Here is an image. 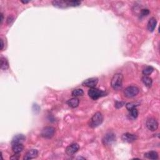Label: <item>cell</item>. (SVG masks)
Instances as JSON below:
<instances>
[{"instance_id":"cell-16","label":"cell","mask_w":160,"mask_h":160,"mask_svg":"<svg viewBox=\"0 0 160 160\" xmlns=\"http://www.w3.org/2000/svg\"><path fill=\"white\" fill-rule=\"evenodd\" d=\"M12 145V150L15 154H19L24 149L23 143H14Z\"/></svg>"},{"instance_id":"cell-29","label":"cell","mask_w":160,"mask_h":160,"mask_svg":"<svg viewBox=\"0 0 160 160\" xmlns=\"http://www.w3.org/2000/svg\"><path fill=\"white\" fill-rule=\"evenodd\" d=\"M13 18H12L11 16H9V18H8V20H7L8 23V24H11V22H13Z\"/></svg>"},{"instance_id":"cell-24","label":"cell","mask_w":160,"mask_h":160,"mask_svg":"<svg viewBox=\"0 0 160 160\" xmlns=\"http://www.w3.org/2000/svg\"><path fill=\"white\" fill-rule=\"evenodd\" d=\"M81 2L80 1H68V5L70 6H72V7H76V6H80L81 5Z\"/></svg>"},{"instance_id":"cell-3","label":"cell","mask_w":160,"mask_h":160,"mask_svg":"<svg viewBox=\"0 0 160 160\" xmlns=\"http://www.w3.org/2000/svg\"><path fill=\"white\" fill-rule=\"evenodd\" d=\"M107 93L106 92L98 89V88H93L88 91V95L91 99L93 100H97L99 98L106 96Z\"/></svg>"},{"instance_id":"cell-8","label":"cell","mask_w":160,"mask_h":160,"mask_svg":"<svg viewBox=\"0 0 160 160\" xmlns=\"http://www.w3.org/2000/svg\"><path fill=\"white\" fill-rule=\"evenodd\" d=\"M80 149V145L78 143H74L71 144L70 145L68 146L66 148V153L68 156H72L75 154Z\"/></svg>"},{"instance_id":"cell-12","label":"cell","mask_w":160,"mask_h":160,"mask_svg":"<svg viewBox=\"0 0 160 160\" xmlns=\"http://www.w3.org/2000/svg\"><path fill=\"white\" fill-rule=\"evenodd\" d=\"M52 4L54 7L58 8H66L69 7L68 1H53Z\"/></svg>"},{"instance_id":"cell-11","label":"cell","mask_w":160,"mask_h":160,"mask_svg":"<svg viewBox=\"0 0 160 160\" xmlns=\"http://www.w3.org/2000/svg\"><path fill=\"white\" fill-rule=\"evenodd\" d=\"M38 155V151L36 149H31L26 152L23 159L28 160L36 158Z\"/></svg>"},{"instance_id":"cell-1","label":"cell","mask_w":160,"mask_h":160,"mask_svg":"<svg viewBox=\"0 0 160 160\" xmlns=\"http://www.w3.org/2000/svg\"><path fill=\"white\" fill-rule=\"evenodd\" d=\"M123 76L122 74H115L111 80V86L114 90H120L123 86Z\"/></svg>"},{"instance_id":"cell-7","label":"cell","mask_w":160,"mask_h":160,"mask_svg":"<svg viewBox=\"0 0 160 160\" xmlns=\"http://www.w3.org/2000/svg\"><path fill=\"white\" fill-rule=\"evenodd\" d=\"M146 126L149 130L155 131L158 128V123L156 119L153 118H148L146 122Z\"/></svg>"},{"instance_id":"cell-17","label":"cell","mask_w":160,"mask_h":160,"mask_svg":"<svg viewBox=\"0 0 160 160\" xmlns=\"http://www.w3.org/2000/svg\"><path fill=\"white\" fill-rule=\"evenodd\" d=\"M145 157L153 160H156L158 159V154L155 151H151L148 153H146L145 154Z\"/></svg>"},{"instance_id":"cell-30","label":"cell","mask_w":160,"mask_h":160,"mask_svg":"<svg viewBox=\"0 0 160 160\" xmlns=\"http://www.w3.org/2000/svg\"><path fill=\"white\" fill-rule=\"evenodd\" d=\"M3 13H1V24H2L3 21Z\"/></svg>"},{"instance_id":"cell-28","label":"cell","mask_w":160,"mask_h":160,"mask_svg":"<svg viewBox=\"0 0 160 160\" xmlns=\"http://www.w3.org/2000/svg\"><path fill=\"white\" fill-rule=\"evenodd\" d=\"M0 42H1V46H0V50H3V48H4V43H3V40L2 39H0Z\"/></svg>"},{"instance_id":"cell-6","label":"cell","mask_w":160,"mask_h":160,"mask_svg":"<svg viewBox=\"0 0 160 160\" xmlns=\"http://www.w3.org/2000/svg\"><path fill=\"white\" fill-rule=\"evenodd\" d=\"M116 140V136L112 132L108 133L102 139L103 144L105 146H110L113 144Z\"/></svg>"},{"instance_id":"cell-9","label":"cell","mask_w":160,"mask_h":160,"mask_svg":"<svg viewBox=\"0 0 160 160\" xmlns=\"http://www.w3.org/2000/svg\"><path fill=\"white\" fill-rule=\"evenodd\" d=\"M98 83V78L96 77L90 78L88 79L84 80L82 83V85L84 86L88 87V88H95Z\"/></svg>"},{"instance_id":"cell-10","label":"cell","mask_w":160,"mask_h":160,"mask_svg":"<svg viewBox=\"0 0 160 160\" xmlns=\"http://www.w3.org/2000/svg\"><path fill=\"white\" fill-rule=\"evenodd\" d=\"M138 137L137 135H135L134 134L130 133H126L122 135L121 139L124 142L129 143H133L135 141H137Z\"/></svg>"},{"instance_id":"cell-20","label":"cell","mask_w":160,"mask_h":160,"mask_svg":"<svg viewBox=\"0 0 160 160\" xmlns=\"http://www.w3.org/2000/svg\"><path fill=\"white\" fill-rule=\"evenodd\" d=\"M84 94V91L82 89L78 88V89L73 90L72 93H71V95L74 97H78V96H82Z\"/></svg>"},{"instance_id":"cell-13","label":"cell","mask_w":160,"mask_h":160,"mask_svg":"<svg viewBox=\"0 0 160 160\" xmlns=\"http://www.w3.org/2000/svg\"><path fill=\"white\" fill-rule=\"evenodd\" d=\"M156 25H157V20L154 17H152L150 19H149V21L148 23V29L149 30V31L150 32H153L156 28Z\"/></svg>"},{"instance_id":"cell-4","label":"cell","mask_w":160,"mask_h":160,"mask_svg":"<svg viewBox=\"0 0 160 160\" xmlns=\"http://www.w3.org/2000/svg\"><path fill=\"white\" fill-rule=\"evenodd\" d=\"M139 90L137 86H128L124 90V95L128 98H132L138 95Z\"/></svg>"},{"instance_id":"cell-2","label":"cell","mask_w":160,"mask_h":160,"mask_svg":"<svg viewBox=\"0 0 160 160\" xmlns=\"http://www.w3.org/2000/svg\"><path fill=\"white\" fill-rule=\"evenodd\" d=\"M103 121V116L100 112H97L91 117L89 121L90 127L95 128L99 127Z\"/></svg>"},{"instance_id":"cell-22","label":"cell","mask_w":160,"mask_h":160,"mask_svg":"<svg viewBox=\"0 0 160 160\" xmlns=\"http://www.w3.org/2000/svg\"><path fill=\"white\" fill-rule=\"evenodd\" d=\"M130 115L133 118V119H136L138 116V111L137 109V108H133L131 109V110H130Z\"/></svg>"},{"instance_id":"cell-31","label":"cell","mask_w":160,"mask_h":160,"mask_svg":"<svg viewBox=\"0 0 160 160\" xmlns=\"http://www.w3.org/2000/svg\"><path fill=\"white\" fill-rule=\"evenodd\" d=\"M30 1H21V3H23V4H27V3H29Z\"/></svg>"},{"instance_id":"cell-5","label":"cell","mask_w":160,"mask_h":160,"mask_svg":"<svg viewBox=\"0 0 160 160\" xmlns=\"http://www.w3.org/2000/svg\"><path fill=\"white\" fill-rule=\"evenodd\" d=\"M54 133H55V128L52 127H46L42 129L41 136L45 138L50 139L53 137Z\"/></svg>"},{"instance_id":"cell-23","label":"cell","mask_w":160,"mask_h":160,"mask_svg":"<svg viewBox=\"0 0 160 160\" xmlns=\"http://www.w3.org/2000/svg\"><path fill=\"white\" fill-rule=\"evenodd\" d=\"M138 105L139 104L137 103H133V102H131V103H128L127 104H126V108H127V109L128 111H130L133 108H137Z\"/></svg>"},{"instance_id":"cell-19","label":"cell","mask_w":160,"mask_h":160,"mask_svg":"<svg viewBox=\"0 0 160 160\" xmlns=\"http://www.w3.org/2000/svg\"><path fill=\"white\" fill-rule=\"evenodd\" d=\"M9 68V64L7 60L5 58H1V69L2 70H6Z\"/></svg>"},{"instance_id":"cell-14","label":"cell","mask_w":160,"mask_h":160,"mask_svg":"<svg viewBox=\"0 0 160 160\" xmlns=\"http://www.w3.org/2000/svg\"><path fill=\"white\" fill-rule=\"evenodd\" d=\"M66 104L72 108H76L80 104V100L77 97H74L66 101Z\"/></svg>"},{"instance_id":"cell-27","label":"cell","mask_w":160,"mask_h":160,"mask_svg":"<svg viewBox=\"0 0 160 160\" xmlns=\"http://www.w3.org/2000/svg\"><path fill=\"white\" fill-rule=\"evenodd\" d=\"M19 158V154H15L14 156L11 157V159H18Z\"/></svg>"},{"instance_id":"cell-15","label":"cell","mask_w":160,"mask_h":160,"mask_svg":"<svg viewBox=\"0 0 160 160\" xmlns=\"http://www.w3.org/2000/svg\"><path fill=\"white\" fill-rule=\"evenodd\" d=\"M26 137L23 135H16L13 137L11 144L14 143H23L25 141Z\"/></svg>"},{"instance_id":"cell-18","label":"cell","mask_w":160,"mask_h":160,"mask_svg":"<svg viewBox=\"0 0 160 160\" xmlns=\"http://www.w3.org/2000/svg\"><path fill=\"white\" fill-rule=\"evenodd\" d=\"M142 81H143V83H144L145 86L148 88H150L153 83V80L151 79V78H150L149 76H143Z\"/></svg>"},{"instance_id":"cell-25","label":"cell","mask_w":160,"mask_h":160,"mask_svg":"<svg viewBox=\"0 0 160 160\" xmlns=\"http://www.w3.org/2000/svg\"><path fill=\"white\" fill-rule=\"evenodd\" d=\"M125 105V102L124 101H116L114 103V107L117 109H120Z\"/></svg>"},{"instance_id":"cell-21","label":"cell","mask_w":160,"mask_h":160,"mask_svg":"<svg viewBox=\"0 0 160 160\" xmlns=\"http://www.w3.org/2000/svg\"><path fill=\"white\" fill-rule=\"evenodd\" d=\"M153 71H154V68L152 66H148L143 70V74L144 76H149L153 72Z\"/></svg>"},{"instance_id":"cell-26","label":"cell","mask_w":160,"mask_h":160,"mask_svg":"<svg viewBox=\"0 0 160 160\" xmlns=\"http://www.w3.org/2000/svg\"><path fill=\"white\" fill-rule=\"evenodd\" d=\"M149 13H150V11H149V10L148 9H142L141 11L140 16L141 17V18H143V17H145V16H148L149 14Z\"/></svg>"}]
</instances>
